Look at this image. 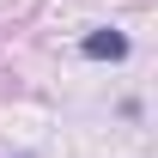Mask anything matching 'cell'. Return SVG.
Here are the masks:
<instances>
[{"instance_id":"cell-1","label":"cell","mask_w":158,"mask_h":158,"mask_svg":"<svg viewBox=\"0 0 158 158\" xmlns=\"http://www.w3.org/2000/svg\"><path fill=\"white\" fill-rule=\"evenodd\" d=\"M85 55L91 61H122L128 55V37H122V31H91V37H85Z\"/></svg>"}]
</instances>
